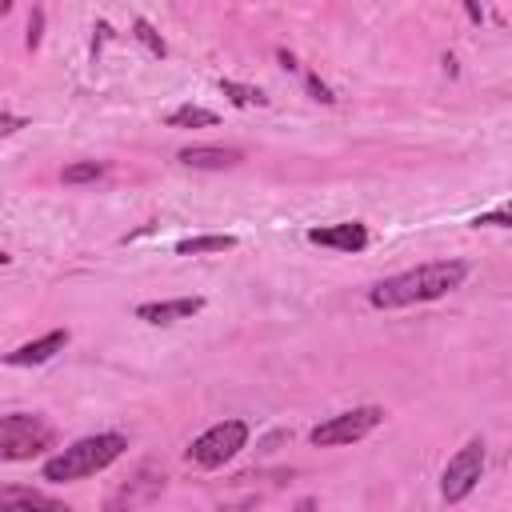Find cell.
I'll use <instances>...</instances> for the list:
<instances>
[{"mask_svg":"<svg viewBox=\"0 0 512 512\" xmlns=\"http://www.w3.org/2000/svg\"><path fill=\"white\" fill-rule=\"evenodd\" d=\"M464 276H468L464 260H432V264H420V268H408V272H396V276L372 284L368 304L384 308V312L408 308V304H428V300H440L452 288H460Z\"/></svg>","mask_w":512,"mask_h":512,"instance_id":"6da1fadb","label":"cell"},{"mask_svg":"<svg viewBox=\"0 0 512 512\" xmlns=\"http://www.w3.org/2000/svg\"><path fill=\"white\" fill-rule=\"evenodd\" d=\"M128 448V440L120 432H96L84 440H72L68 448H60L56 456L44 460V480L52 484H72V480H88L96 472H104L112 460H120Z\"/></svg>","mask_w":512,"mask_h":512,"instance_id":"7a4b0ae2","label":"cell"},{"mask_svg":"<svg viewBox=\"0 0 512 512\" xmlns=\"http://www.w3.org/2000/svg\"><path fill=\"white\" fill-rule=\"evenodd\" d=\"M52 440H56V428L44 416H32V412L0 416V460L8 464L40 456L44 448H52Z\"/></svg>","mask_w":512,"mask_h":512,"instance_id":"3957f363","label":"cell"},{"mask_svg":"<svg viewBox=\"0 0 512 512\" xmlns=\"http://www.w3.org/2000/svg\"><path fill=\"white\" fill-rule=\"evenodd\" d=\"M380 424H384V408L360 404V408H348V412H336V416L320 420V424L308 432V440H312L316 448H340V444L364 440V436H368L372 428H380Z\"/></svg>","mask_w":512,"mask_h":512,"instance_id":"277c9868","label":"cell"},{"mask_svg":"<svg viewBox=\"0 0 512 512\" xmlns=\"http://www.w3.org/2000/svg\"><path fill=\"white\" fill-rule=\"evenodd\" d=\"M244 444H248V424L232 416V420H220V424L204 428V432L188 444V460H192L196 468H220V464H228Z\"/></svg>","mask_w":512,"mask_h":512,"instance_id":"5b68a950","label":"cell"},{"mask_svg":"<svg viewBox=\"0 0 512 512\" xmlns=\"http://www.w3.org/2000/svg\"><path fill=\"white\" fill-rule=\"evenodd\" d=\"M480 476H484V440L472 436L464 448H456L448 456V464L440 472V496H444V504H460L480 484Z\"/></svg>","mask_w":512,"mask_h":512,"instance_id":"8992f818","label":"cell"},{"mask_svg":"<svg viewBox=\"0 0 512 512\" xmlns=\"http://www.w3.org/2000/svg\"><path fill=\"white\" fill-rule=\"evenodd\" d=\"M160 488H164V472H156V468H148V464H144L128 484H120V488L108 496L104 512H136L140 504L156 500V496H160Z\"/></svg>","mask_w":512,"mask_h":512,"instance_id":"52a82bcc","label":"cell"},{"mask_svg":"<svg viewBox=\"0 0 512 512\" xmlns=\"http://www.w3.org/2000/svg\"><path fill=\"white\" fill-rule=\"evenodd\" d=\"M308 240L320 244V248H336V252H364L368 248V228L360 220H340V224L308 228Z\"/></svg>","mask_w":512,"mask_h":512,"instance_id":"ba28073f","label":"cell"},{"mask_svg":"<svg viewBox=\"0 0 512 512\" xmlns=\"http://www.w3.org/2000/svg\"><path fill=\"white\" fill-rule=\"evenodd\" d=\"M64 344H68V328H52V332H44V336H36V340H28V344L12 348V352L4 356V364H12V368L44 364V360H52L56 352H64Z\"/></svg>","mask_w":512,"mask_h":512,"instance_id":"9c48e42d","label":"cell"},{"mask_svg":"<svg viewBox=\"0 0 512 512\" xmlns=\"http://www.w3.org/2000/svg\"><path fill=\"white\" fill-rule=\"evenodd\" d=\"M176 160L184 168H204V172H224V168H236L244 160L240 148H220V144H192V148H180Z\"/></svg>","mask_w":512,"mask_h":512,"instance_id":"30bf717a","label":"cell"},{"mask_svg":"<svg viewBox=\"0 0 512 512\" xmlns=\"http://www.w3.org/2000/svg\"><path fill=\"white\" fill-rule=\"evenodd\" d=\"M204 308L200 296H176V300H148V304H136V320L144 324H176V320H188Z\"/></svg>","mask_w":512,"mask_h":512,"instance_id":"8fae6325","label":"cell"},{"mask_svg":"<svg viewBox=\"0 0 512 512\" xmlns=\"http://www.w3.org/2000/svg\"><path fill=\"white\" fill-rule=\"evenodd\" d=\"M0 512H72L64 500H52L36 488H20V484H4L0 488Z\"/></svg>","mask_w":512,"mask_h":512,"instance_id":"7c38bea8","label":"cell"},{"mask_svg":"<svg viewBox=\"0 0 512 512\" xmlns=\"http://www.w3.org/2000/svg\"><path fill=\"white\" fill-rule=\"evenodd\" d=\"M220 116L212 112V108H200V104H180V108H172L168 116H164V124L168 128H212Z\"/></svg>","mask_w":512,"mask_h":512,"instance_id":"4fadbf2b","label":"cell"},{"mask_svg":"<svg viewBox=\"0 0 512 512\" xmlns=\"http://www.w3.org/2000/svg\"><path fill=\"white\" fill-rule=\"evenodd\" d=\"M228 248H236V236H192L176 244L180 256H204V252H228Z\"/></svg>","mask_w":512,"mask_h":512,"instance_id":"5bb4252c","label":"cell"},{"mask_svg":"<svg viewBox=\"0 0 512 512\" xmlns=\"http://www.w3.org/2000/svg\"><path fill=\"white\" fill-rule=\"evenodd\" d=\"M220 92L236 104V108H260V104H268V96L260 92V88H252V84H236V80H220Z\"/></svg>","mask_w":512,"mask_h":512,"instance_id":"9a60e30c","label":"cell"},{"mask_svg":"<svg viewBox=\"0 0 512 512\" xmlns=\"http://www.w3.org/2000/svg\"><path fill=\"white\" fill-rule=\"evenodd\" d=\"M100 176H104V164H96V160H80V164H68L60 172L64 184H96Z\"/></svg>","mask_w":512,"mask_h":512,"instance_id":"2e32d148","label":"cell"},{"mask_svg":"<svg viewBox=\"0 0 512 512\" xmlns=\"http://www.w3.org/2000/svg\"><path fill=\"white\" fill-rule=\"evenodd\" d=\"M132 32H136V40H140V44H144L152 56H168V44H164V40L152 32V24H148V20H136V24H132Z\"/></svg>","mask_w":512,"mask_h":512,"instance_id":"e0dca14e","label":"cell"},{"mask_svg":"<svg viewBox=\"0 0 512 512\" xmlns=\"http://www.w3.org/2000/svg\"><path fill=\"white\" fill-rule=\"evenodd\" d=\"M472 224H476V228H480V224H484V228H512V200H508L504 208H492V212L476 216Z\"/></svg>","mask_w":512,"mask_h":512,"instance_id":"ac0fdd59","label":"cell"},{"mask_svg":"<svg viewBox=\"0 0 512 512\" xmlns=\"http://www.w3.org/2000/svg\"><path fill=\"white\" fill-rule=\"evenodd\" d=\"M40 36H44V8H32V16H28V36H24V44L36 52L40 48Z\"/></svg>","mask_w":512,"mask_h":512,"instance_id":"d6986e66","label":"cell"},{"mask_svg":"<svg viewBox=\"0 0 512 512\" xmlns=\"http://www.w3.org/2000/svg\"><path fill=\"white\" fill-rule=\"evenodd\" d=\"M308 92H312V100H320V104H336V96H332V88L316 76V72H308Z\"/></svg>","mask_w":512,"mask_h":512,"instance_id":"ffe728a7","label":"cell"},{"mask_svg":"<svg viewBox=\"0 0 512 512\" xmlns=\"http://www.w3.org/2000/svg\"><path fill=\"white\" fill-rule=\"evenodd\" d=\"M16 128H24V120H20V116H12V112H4V116H0V136H12Z\"/></svg>","mask_w":512,"mask_h":512,"instance_id":"44dd1931","label":"cell"},{"mask_svg":"<svg viewBox=\"0 0 512 512\" xmlns=\"http://www.w3.org/2000/svg\"><path fill=\"white\" fill-rule=\"evenodd\" d=\"M312 508H316V500H300L296 504V512H312Z\"/></svg>","mask_w":512,"mask_h":512,"instance_id":"7402d4cb","label":"cell"}]
</instances>
